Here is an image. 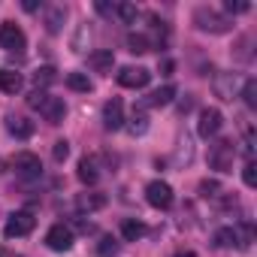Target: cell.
I'll list each match as a JSON object with an SVG mask.
<instances>
[{"label":"cell","mask_w":257,"mask_h":257,"mask_svg":"<svg viewBox=\"0 0 257 257\" xmlns=\"http://www.w3.org/2000/svg\"><path fill=\"white\" fill-rule=\"evenodd\" d=\"M127 49H131L134 55H146L152 49V40L146 34H127Z\"/></svg>","instance_id":"obj_21"},{"label":"cell","mask_w":257,"mask_h":257,"mask_svg":"<svg viewBox=\"0 0 257 257\" xmlns=\"http://www.w3.org/2000/svg\"><path fill=\"white\" fill-rule=\"evenodd\" d=\"M115 16H118L124 25H137V19H140V10H137L134 4H118V7H115Z\"/></svg>","instance_id":"obj_23"},{"label":"cell","mask_w":257,"mask_h":257,"mask_svg":"<svg viewBox=\"0 0 257 257\" xmlns=\"http://www.w3.org/2000/svg\"><path fill=\"white\" fill-rule=\"evenodd\" d=\"M143 233H146V224H143V221H134V218H127V221L121 224V236H124L127 242H137Z\"/></svg>","instance_id":"obj_20"},{"label":"cell","mask_w":257,"mask_h":257,"mask_svg":"<svg viewBox=\"0 0 257 257\" xmlns=\"http://www.w3.org/2000/svg\"><path fill=\"white\" fill-rule=\"evenodd\" d=\"M176 257H197V254H191V251H182V254H176Z\"/></svg>","instance_id":"obj_37"},{"label":"cell","mask_w":257,"mask_h":257,"mask_svg":"<svg viewBox=\"0 0 257 257\" xmlns=\"http://www.w3.org/2000/svg\"><path fill=\"white\" fill-rule=\"evenodd\" d=\"M88 64H91L97 73H112V67H115V55H112V52H91Z\"/></svg>","instance_id":"obj_18"},{"label":"cell","mask_w":257,"mask_h":257,"mask_svg":"<svg viewBox=\"0 0 257 257\" xmlns=\"http://www.w3.org/2000/svg\"><path fill=\"white\" fill-rule=\"evenodd\" d=\"M245 158H248V161H254V137H251V134L245 137Z\"/></svg>","instance_id":"obj_34"},{"label":"cell","mask_w":257,"mask_h":257,"mask_svg":"<svg viewBox=\"0 0 257 257\" xmlns=\"http://www.w3.org/2000/svg\"><path fill=\"white\" fill-rule=\"evenodd\" d=\"M76 227H79L82 233H91V230H94V224H91V221H76Z\"/></svg>","instance_id":"obj_35"},{"label":"cell","mask_w":257,"mask_h":257,"mask_svg":"<svg viewBox=\"0 0 257 257\" xmlns=\"http://www.w3.org/2000/svg\"><path fill=\"white\" fill-rule=\"evenodd\" d=\"M61 22H64V7H58V10H52V13H49L46 28H49L52 34H58V31H61Z\"/></svg>","instance_id":"obj_26"},{"label":"cell","mask_w":257,"mask_h":257,"mask_svg":"<svg viewBox=\"0 0 257 257\" xmlns=\"http://www.w3.org/2000/svg\"><path fill=\"white\" fill-rule=\"evenodd\" d=\"M115 7H118V4H103V0H100V4H97V13H103V16H115Z\"/></svg>","instance_id":"obj_33"},{"label":"cell","mask_w":257,"mask_h":257,"mask_svg":"<svg viewBox=\"0 0 257 257\" xmlns=\"http://www.w3.org/2000/svg\"><path fill=\"white\" fill-rule=\"evenodd\" d=\"M76 206H79V212H97V209L106 206V197L97 194V191H91V194H79V197H76Z\"/></svg>","instance_id":"obj_15"},{"label":"cell","mask_w":257,"mask_h":257,"mask_svg":"<svg viewBox=\"0 0 257 257\" xmlns=\"http://www.w3.org/2000/svg\"><path fill=\"white\" fill-rule=\"evenodd\" d=\"M0 257H10V254H7V251H4V248H0Z\"/></svg>","instance_id":"obj_38"},{"label":"cell","mask_w":257,"mask_h":257,"mask_svg":"<svg viewBox=\"0 0 257 257\" xmlns=\"http://www.w3.org/2000/svg\"><path fill=\"white\" fill-rule=\"evenodd\" d=\"M37 7H40V4H37V0H25V10H28V13H34Z\"/></svg>","instance_id":"obj_36"},{"label":"cell","mask_w":257,"mask_h":257,"mask_svg":"<svg viewBox=\"0 0 257 257\" xmlns=\"http://www.w3.org/2000/svg\"><path fill=\"white\" fill-rule=\"evenodd\" d=\"M67 85H70L73 91H91V79H88L85 73H70V76H67Z\"/></svg>","instance_id":"obj_25"},{"label":"cell","mask_w":257,"mask_h":257,"mask_svg":"<svg viewBox=\"0 0 257 257\" xmlns=\"http://www.w3.org/2000/svg\"><path fill=\"white\" fill-rule=\"evenodd\" d=\"M7 131H10L16 140H28V137L34 134V121H28V118H22V115H10V118H7Z\"/></svg>","instance_id":"obj_12"},{"label":"cell","mask_w":257,"mask_h":257,"mask_svg":"<svg viewBox=\"0 0 257 257\" xmlns=\"http://www.w3.org/2000/svg\"><path fill=\"white\" fill-rule=\"evenodd\" d=\"M52 155H55V161L61 164V161H67V155H70V143L67 140H58L55 143V149H52Z\"/></svg>","instance_id":"obj_27"},{"label":"cell","mask_w":257,"mask_h":257,"mask_svg":"<svg viewBox=\"0 0 257 257\" xmlns=\"http://www.w3.org/2000/svg\"><path fill=\"white\" fill-rule=\"evenodd\" d=\"M212 242H215V248H233V245H239V230L236 227H221V230H215Z\"/></svg>","instance_id":"obj_17"},{"label":"cell","mask_w":257,"mask_h":257,"mask_svg":"<svg viewBox=\"0 0 257 257\" xmlns=\"http://www.w3.org/2000/svg\"><path fill=\"white\" fill-rule=\"evenodd\" d=\"M215 94H218L221 100H233V97H236V76H233V73L218 76V79H215Z\"/></svg>","instance_id":"obj_14"},{"label":"cell","mask_w":257,"mask_h":257,"mask_svg":"<svg viewBox=\"0 0 257 257\" xmlns=\"http://www.w3.org/2000/svg\"><path fill=\"white\" fill-rule=\"evenodd\" d=\"M146 131H149V118L143 112H134V118L127 121V134H131V137H143Z\"/></svg>","instance_id":"obj_22"},{"label":"cell","mask_w":257,"mask_h":257,"mask_svg":"<svg viewBox=\"0 0 257 257\" xmlns=\"http://www.w3.org/2000/svg\"><path fill=\"white\" fill-rule=\"evenodd\" d=\"M200 191H203V197H218V194H221V185H218V182H203Z\"/></svg>","instance_id":"obj_29"},{"label":"cell","mask_w":257,"mask_h":257,"mask_svg":"<svg viewBox=\"0 0 257 257\" xmlns=\"http://www.w3.org/2000/svg\"><path fill=\"white\" fill-rule=\"evenodd\" d=\"M242 100H245L248 109H257V82H254V79H248V82L242 85Z\"/></svg>","instance_id":"obj_24"},{"label":"cell","mask_w":257,"mask_h":257,"mask_svg":"<svg viewBox=\"0 0 257 257\" xmlns=\"http://www.w3.org/2000/svg\"><path fill=\"white\" fill-rule=\"evenodd\" d=\"M22 85H25V79L16 70H0V91L4 94H19Z\"/></svg>","instance_id":"obj_13"},{"label":"cell","mask_w":257,"mask_h":257,"mask_svg":"<svg viewBox=\"0 0 257 257\" xmlns=\"http://www.w3.org/2000/svg\"><path fill=\"white\" fill-rule=\"evenodd\" d=\"M13 170H16V176H19L22 182H37V179L43 176V164H40V158H37L34 152H22V155H16Z\"/></svg>","instance_id":"obj_2"},{"label":"cell","mask_w":257,"mask_h":257,"mask_svg":"<svg viewBox=\"0 0 257 257\" xmlns=\"http://www.w3.org/2000/svg\"><path fill=\"white\" fill-rule=\"evenodd\" d=\"M173 97H176V85H164V88H158L146 97V106H170Z\"/></svg>","instance_id":"obj_16"},{"label":"cell","mask_w":257,"mask_h":257,"mask_svg":"<svg viewBox=\"0 0 257 257\" xmlns=\"http://www.w3.org/2000/svg\"><path fill=\"white\" fill-rule=\"evenodd\" d=\"M221 124H224V118H221L218 109H203V112H200V121H197V134H200L203 140H212V137L221 131Z\"/></svg>","instance_id":"obj_9"},{"label":"cell","mask_w":257,"mask_h":257,"mask_svg":"<svg viewBox=\"0 0 257 257\" xmlns=\"http://www.w3.org/2000/svg\"><path fill=\"white\" fill-rule=\"evenodd\" d=\"M25 46H28V37H25V31L19 25H13V22L0 25V49L19 55V52H25Z\"/></svg>","instance_id":"obj_4"},{"label":"cell","mask_w":257,"mask_h":257,"mask_svg":"<svg viewBox=\"0 0 257 257\" xmlns=\"http://www.w3.org/2000/svg\"><path fill=\"white\" fill-rule=\"evenodd\" d=\"M242 179H245V185H248V188H254V185H257V167H254V161H248V164H245Z\"/></svg>","instance_id":"obj_28"},{"label":"cell","mask_w":257,"mask_h":257,"mask_svg":"<svg viewBox=\"0 0 257 257\" xmlns=\"http://www.w3.org/2000/svg\"><path fill=\"white\" fill-rule=\"evenodd\" d=\"M79 179H82L85 185H97L100 173H97V161H94V158H82V161H79Z\"/></svg>","instance_id":"obj_19"},{"label":"cell","mask_w":257,"mask_h":257,"mask_svg":"<svg viewBox=\"0 0 257 257\" xmlns=\"http://www.w3.org/2000/svg\"><path fill=\"white\" fill-rule=\"evenodd\" d=\"M103 124H106V131H121L124 127V103L118 97L103 103Z\"/></svg>","instance_id":"obj_10"},{"label":"cell","mask_w":257,"mask_h":257,"mask_svg":"<svg viewBox=\"0 0 257 257\" xmlns=\"http://www.w3.org/2000/svg\"><path fill=\"white\" fill-rule=\"evenodd\" d=\"M227 13H248L251 10V4H245V0H236V4H233V0H227Z\"/></svg>","instance_id":"obj_30"},{"label":"cell","mask_w":257,"mask_h":257,"mask_svg":"<svg viewBox=\"0 0 257 257\" xmlns=\"http://www.w3.org/2000/svg\"><path fill=\"white\" fill-rule=\"evenodd\" d=\"M115 79H118L121 88H146L152 82V73L146 67H121Z\"/></svg>","instance_id":"obj_7"},{"label":"cell","mask_w":257,"mask_h":257,"mask_svg":"<svg viewBox=\"0 0 257 257\" xmlns=\"http://www.w3.org/2000/svg\"><path fill=\"white\" fill-rule=\"evenodd\" d=\"M233 161H236V146L230 140H218L209 149V167L215 173H233Z\"/></svg>","instance_id":"obj_1"},{"label":"cell","mask_w":257,"mask_h":257,"mask_svg":"<svg viewBox=\"0 0 257 257\" xmlns=\"http://www.w3.org/2000/svg\"><path fill=\"white\" fill-rule=\"evenodd\" d=\"M34 79H37V85H40V82H52V79H55V70H52V67H43V70H37Z\"/></svg>","instance_id":"obj_31"},{"label":"cell","mask_w":257,"mask_h":257,"mask_svg":"<svg viewBox=\"0 0 257 257\" xmlns=\"http://www.w3.org/2000/svg\"><path fill=\"white\" fill-rule=\"evenodd\" d=\"M194 22H197L200 31H209V34H224V31H230V19L218 16L215 10H206V7H200V10L194 13Z\"/></svg>","instance_id":"obj_5"},{"label":"cell","mask_w":257,"mask_h":257,"mask_svg":"<svg viewBox=\"0 0 257 257\" xmlns=\"http://www.w3.org/2000/svg\"><path fill=\"white\" fill-rule=\"evenodd\" d=\"M46 245H49L52 251H70V248H73V227L55 224V227L46 233Z\"/></svg>","instance_id":"obj_8"},{"label":"cell","mask_w":257,"mask_h":257,"mask_svg":"<svg viewBox=\"0 0 257 257\" xmlns=\"http://www.w3.org/2000/svg\"><path fill=\"white\" fill-rule=\"evenodd\" d=\"M40 115H43L49 124H61V121H64V115H67V106H64V100H61V97L46 94V97H43V103H40Z\"/></svg>","instance_id":"obj_11"},{"label":"cell","mask_w":257,"mask_h":257,"mask_svg":"<svg viewBox=\"0 0 257 257\" xmlns=\"http://www.w3.org/2000/svg\"><path fill=\"white\" fill-rule=\"evenodd\" d=\"M146 200H149L155 209H170V206H173V188H170L167 182L155 179V182L146 185Z\"/></svg>","instance_id":"obj_6"},{"label":"cell","mask_w":257,"mask_h":257,"mask_svg":"<svg viewBox=\"0 0 257 257\" xmlns=\"http://www.w3.org/2000/svg\"><path fill=\"white\" fill-rule=\"evenodd\" d=\"M34 224H37V218H34V212H13L10 218H7V227H4V236L7 239H19V236H28L31 230H34Z\"/></svg>","instance_id":"obj_3"},{"label":"cell","mask_w":257,"mask_h":257,"mask_svg":"<svg viewBox=\"0 0 257 257\" xmlns=\"http://www.w3.org/2000/svg\"><path fill=\"white\" fill-rule=\"evenodd\" d=\"M115 251H118V245H115L112 239H103V245H100V254H103V257H109V254H115Z\"/></svg>","instance_id":"obj_32"}]
</instances>
